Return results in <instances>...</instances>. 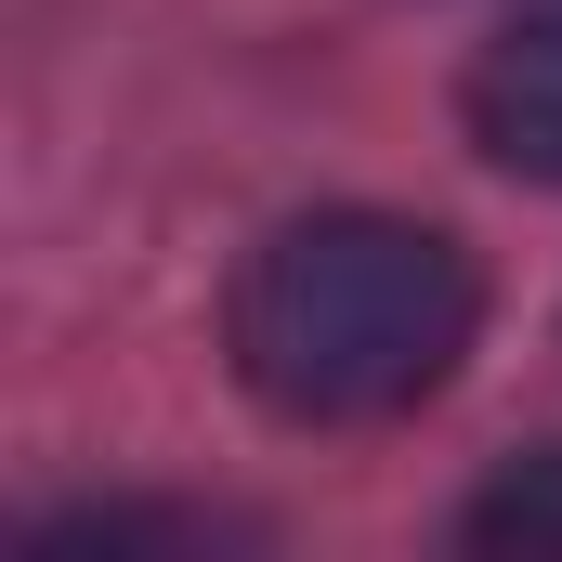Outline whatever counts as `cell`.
I'll return each mask as SVG.
<instances>
[{"label":"cell","instance_id":"cell-4","mask_svg":"<svg viewBox=\"0 0 562 562\" xmlns=\"http://www.w3.org/2000/svg\"><path fill=\"white\" fill-rule=\"evenodd\" d=\"M223 510H66L40 524V550H223Z\"/></svg>","mask_w":562,"mask_h":562},{"label":"cell","instance_id":"cell-3","mask_svg":"<svg viewBox=\"0 0 562 562\" xmlns=\"http://www.w3.org/2000/svg\"><path fill=\"white\" fill-rule=\"evenodd\" d=\"M458 550H484V562H562V445L510 458V471L458 510Z\"/></svg>","mask_w":562,"mask_h":562},{"label":"cell","instance_id":"cell-1","mask_svg":"<svg viewBox=\"0 0 562 562\" xmlns=\"http://www.w3.org/2000/svg\"><path fill=\"white\" fill-rule=\"evenodd\" d=\"M484 327V288H471V249L431 236L406 210H314V223H276L236 276V380L301 431H367L406 419L458 380Z\"/></svg>","mask_w":562,"mask_h":562},{"label":"cell","instance_id":"cell-2","mask_svg":"<svg viewBox=\"0 0 562 562\" xmlns=\"http://www.w3.org/2000/svg\"><path fill=\"white\" fill-rule=\"evenodd\" d=\"M458 119H471V144H484L497 170L562 183V0H537L524 26H497V40L471 53Z\"/></svg>","mask_w":562,"mask_h":562}]
</instances>
